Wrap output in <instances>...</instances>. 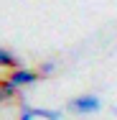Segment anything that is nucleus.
Here are the masks:
<instances>
[{
	"mask_svg": "<svg viewBox=\"0 0 117 120\" xmlns=\"http://www.w3.org/2000/svg\"><path fill=\"white\" fill-rule=\"evenodd\" d=\"M69 110L79 112V115H94V112L102 110V100L97 95H79L69 102Z\"/></svg>",
	"mask_w": 117,
	"mask_h": 120,
	"instance_id": "obj_1",
	"label": "nucleus"
},
{
	"mask_svg": "<svg viewBox=\"0 0 117 120\" xmlns=\"http://www.w3.org/2000/svg\"><path fill=\"white\" fill-rule=\"evenodd\" d=\"M56 72V61H41V67H38V74L41 77H48V74Z\"/></svg>",
	"mask_w": 117,
	"mask_h": 120,
	"instance_id": "obj_6",
	"label": "nucleus"
},
{
	"mask_svg": "<svg viewBox=\"0 0 117 120\" xmlns=\"http://www.w3.org/2000/svg\"><path fill=\"white\" fill-rule=\"evenodd\" d=\"M33 115L43 120H61V110H48V107H33Z\"/></svg>",
	"mask_w": 117,
	"mask_h": 120,
	"instance_id": "obj_4",
	"label": "nucleus"
},
{
	"mask_svg": "<svg viewBox=\"0 0 117 120\" xmlns=\"http://www.w3.org/2000/svg\"><path fill=\"white\" fill-rule=\"evenodd\" d=\"M0 90H3V95H5V100H10V97H15L18 95V87L5 77V79H0Z\"/></svg>",
	"mask_w": 117,
	"mask_h": 120,
	"instance_id": "obj_5",
	"label": "nucleus"
},
{
	"mask_svg": "<svg viewBox=\"0 0 117 120\" xmlns=\"http://www.w3.org/2000/svg\"><path fill=\"white\" fill-rule=\"evenodd\" d=\"M0 102H5V95H3V90H0Z\"/></svg>",
	"mask_w": 117,
	"mask_h": 120,
	"instance_id": "obj_7",
	"label": "nucleus"
},
{
	"mask_svg": "<svg viewBox=\"0 0 117 120\" xmlns=\"http://www.w3.org/2000/svg\"><path fill=\"white\" fill-rule=\"evenodd\" d=\"M0 67H5V69H18L21 61H18V56H15L13 51H8V49L0 46Z\"/></svg>",
	"mask_w": 117,
	"mask_h": 120,
	"instance_id": "obj_3",
	"label": "nucleus"
},
{
	"mask_svg": "<svg viewBox=\"0 0 117 120\" xmlns=\"http://www.w3.org/2000/svg\"><path fill=\"white\" fill-rule=\"evenodd\" d=\"M38 77L41 74L33 72V69H28V67H18V69H10V74H8V79L21 90V87H31V84H36L38 82Z\"/></svg>",
	"mask_w": 117,
	"mask_h": 120,
	"instance_id": "obj_2",
	"label": "nucleus"
}]
</instances>
